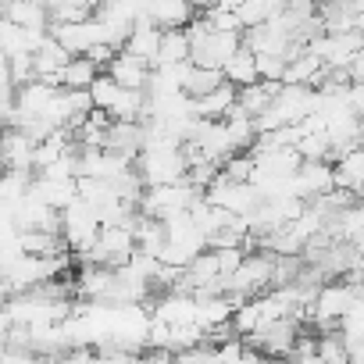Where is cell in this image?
I'll use <instances>...</instances> for the list:
<instances>
[{"mask_svg":"<svg viewBox=\"0 0 364 364\" xmlns=\"http://www.w3.org/2000/svg\"><path fill=\"white\" fill-rule=\"evenodd\" d=\"M18 247L26 257H65V240L54 232H18Z\"/></svg>","mask_w":364,"mask_h":364,"instance_id":"ffe728a7","label":"cell"},{"mask_svg":"<svg viewBox=\"0 0 364 364\" xmlns=\"http://www.w3.org/2000/svg\"><path fill=\"white\" fill-rule=\"evenodd\" d=\"M150 65H143L139 58H132V54H125V50H118L114 58H111V65L104 68V75H111L122 90H136V93H143L146 90V82H150Z\"/></svg>","mask_w":364,"mask_h":364,"instance_id":"7c38bea8","label":"cell"},{"mask_svg":"<svg viewBox=\"0 0 364 364\" xmlns=\"http://www.w3.org/2000/svg\"><path fill=\"white\" fill-rule=\"evenodd\" d=\"M364 43V33H321L307 43V50L328 68V72H346Z\"/></svg>","mask_w":364,"mask_h":364,"instance_id":"277c9868","label":"cell"},{"mask_svg":"<svg viewBox=\"0 0 364 364\" xmlns=\"http://www.w3.org/2000/svg\"><path fill=\"white\" fill-rule=\"evenodd\" d=\"M282 75H286V58H272V54L257 58V79L261 82H282Z\"/></svg>","mask_w":364,"mask_h":364,"instance_id":"484cf974","label":"cell"},{"mask_svg":"<svg viewBox=\"0 0 364 364\" xmlns=\"http://www.w3.org/2000/svg\"><path fill=\"white\" fill-rule=\"evenodd\" d=\"M236 100H240V90L222 82L218 90H211L208 97H197L190 104H193V118H200V122H225L229 111L236 107Z\"/></svg>","mask_w":364,"mask_h":364,"instance_id":"2e32d148","label":"cell"},{"mask_svg":"<svg viewBox=\"0 0 364 364\" xmlns=\"http://www.w3.org/2000/svg\"><path fill=\"white\" fill-rule=\"evenodd\" d=\"M190 65V36L186 29H171V33H161V50H157V65Z\"/></svg>","mask_w":364,"mask_h":364,"instance_id":"44dd1931","label":"cell"},{"mask_svg":"<svg viewBox=\"0 0 364 364\" xmlns=\"http://www.w3.org/2000/svg\"><path fill=\"white\" fill-rule=\"evenodd\" d=\"M204 200L229 211L232 218H250L254 208L261 204V197H257V190L250 186V182H225V178H215V186L204 193Z\"/></svg>","mask_w":364,"mask_h":364,"instance_id":"8992f818","label":"cell"},{"mask_svg":"<svg viewBox=\"0 0 364 364\" xmlns=\"http://www.w3.org/2000/svg\"><path fill=\"white\" fill-rule=\"evenodd\" d=\"M118 97H122V86L111 79V75H97V82L90 86V100H93V111H104V114H111V107L118 104Z\"/></svg>","mask_w":364,"mask_h":364,"instance_id":"603a6c76","label":"cell"},{"mask_svg":"<svg viewBox=\"0 0 364 364\" xmlns=\"http://www.w3.org/2000/svg\"><path fill=\"white\" fill-rule=\"evenodd\" d=\"M293 190H296V200H304V204H314V200L328 197L336 190L332 164L328 161H304L293 175Z\"/></svg>","mask_w":364,"mask_h":364,"instance_id":"52a82bcc","label":"cell"},{"mask_svg":"<svg viewBox=\"0 0 364 364\" xmlns=\"http://www.w3.org/2000/svg\"><path fill=\"white\" fill-rule=\"evenodd\" d=\"M222 79H225L232 90H247V86L261 82V79H257V58H254V50L240 47V50H236V54L225 61V68H222Z\"/></svg>","mask_w":364,"mask_h":364,"instance_id":"ac0fdd59","label":"cell"},{"mask_svg":"<svg viewBox=\"0 0 364 364\" xmlns=\"http://www.w3.org/2000/svg\"><path fill=\"white\" fill-rule=\"evenodd\" d=\"M157 50H161V29H154L146 18H139L132 36L125 40V54H132V58H139L143 65L154 68L157 65Z\"/></svg>","mask_w":364,"mask_h":364,"instance_id":"e0dca14e","label":"cell"},{"mask_svg":"<svg viewBox=\"0 0 364 364\" xmlns=\"http://www.w3.org/2000/svg\"><path fill=\"white\" fill-rule=\"evenodd\" d=\"M97 236H100V218H97V211L90 204L75 200L72 208L61 211V240H65L68 250H75L82 257V254L93 250Z\"/></svg>","mask_w":364,"mask_h":364,"instance_id":"3957f363","label":"cell"},{"mask_svg":"<svg viewBox=\"0 0 364 364\" xmlns=\"http://www.w3.org/2000/svg\"><path fill=\"white\" fill-rule=\"evenodd\" d=\"M150 321H157V325H164V328L197 325V300H193L190 293H164V296H157Z\"/></svg>","mask_w":364,"mask_h":364,"instance_id":"30bf717a","label":"cell"},{"mask_svg":"<svg viewBox=\"0 0 364 364\" xmlns=\"http://www.w3.org/2000/svg\"><path fill=\"white\" fill-rule=\"evenodd\" d=\"M29 197L47 204L50 211H65L79 200V178H47V175H33V186H29Z\"/></svg>","mask_w":364,"mask_h":364,"instance_id":"9c48e42d","label":"cell"},{"mask_svg":"<svg viewBox=\"0 0 364 364\" xmlns=\"http://www.w3.org/2000/svg\"><path fill=\"white\" fill-rule=\"evenodd\" d=\"M50 40H58L72 58H86L93 47L104 43V26L97 18L90 22H79V26H50ZM107 47V43H104Z\"/></svg>","mask_w":364,"mask_h":364,"instance_id":"ba28073f","label":"cell"},{"mask_svg":"<svg viewBox=\"0 0 364 364\" xmlns=\"http://www.w3.org/2000/svg\"><path fill=\"white\" fill-rule=\"evenodd\" d=\"M353 300H357V286H353V282H346V279L325 282V286H318L314 304H311L307 314H314V321H318L321 328H332V325L339 328V321H343V314L353 307Z\"/></svg>","mask_w":364,"mask_h":364,"instance_id":"5b68a950","label":"cell"},{"mask_svg":"<svg viewBox=\"0 0 364 364\" xmlns=\"http://www.w3.org/2000/svg\"><path fill=\"white\" fill-rule=\"evenodd\" d=\"M0 18L15 29H29V33H47L50 29V15L47 4H33V0H11V4H0Z\"/></svg>","mask_w":364,"mask_h":364,"instance_id":"4fadbf2b","label":"cell"},{"mask_svg":"<svg viewBox=\"0 0 364 364\" xmlns=\"http://www.w3.org/2000/svg\"><path fill=\"white\" fill-rule=\"evenodd\" d=\"M204 193H197L190 182H178V186H154V190H143V200H139V215L143 218H154V222H168L175 215H186Z\"/></svg>","mask_w":364,"mask_h":364,"instance_id":"7a4b0ae2","label":"cell"},{"mask_svg":"<svg viewBox=\"0 0 364 364\" xmlns=\"http://www.w3.org/2000/svg\"><path fill=\"white\" fill-rule=\"evenodd\" d=\"M225 79H222V72H211V68H197V65H190V75H186V86H182V93H186L190 100H197V97H208L211 90H218Z\"/></svg>","mask_w":364,"mask_h":364,"instance_id":"7402d4cb","label":"cell"},{"mask_svg":"<svg viewBox=\"0 0 364 364\" xmlns=\"http://www.w3.org/2000/svg\"><path fill=\"white\" fill-rule=\"evenodd\" d=\"M175 364H215V346L204 343L193 350H182V353H175Z\"/></svg>","mask_w":364,"mask_h":364,"instance_id":"4316f807","label":"cell"},{"mask_svg":"<svg viewBox=\"0 0 364 364\" xmlns=\"http://www.w3.org/2000/svg\"><path fill=\"white\" fill-rule=\"evenodd\" d=\"M318 357H321L325 364H350V350H346V343H343L339 332L318 339Z\"/></svg>","mask_w":364,"mask_h":364,"instance_id":"d4e9b609","label":"cell"},{"mask_svg":"<svg viewBox=\"0 0 364 364\" xmlns=\"http://www.w3.org/2000/svg\"><path fill=\"white\" fill-rule=\"evenodd\" d=\"M325 75H328V68H325L311 50H296V54L286 61L282 86H307V90H314V86L325 82Z\"/></svg>","mask_w":364,"mask_h":364,"instance_id":"5bb4252c","label":"cell"},{"mask_svg":"<svg viewBox=\"0 0 364 364\" xmlns=\"http://www.w3.org/2000/svg\"><path fill=\"white\" fill-rule=\"evenodd\" d=\"M332 178H336V190L360 197L364 193V146L343 154L339 161H332Z\"/></svg>","mask_w":364,"mask_h":364,"instance_id":"9a60e30c","label":"cell"},{"mask_svg":"<svg viewBox=\"0 0 364 364\" xmlns=\"http://www.w3.org/2000/svg\"><path fill=\"white\" fill-rule=\"evenodd\" d=\"M143 18L154 29L171 33V29H190V22L197 18V11L186 4V0H154V4H143Z\"/></svg>","mask_w":364,"mask_h":364,"instance_id":"8fae6325","label":"cell"},{"mask_svg":"<svg viewBox=\"0 0 364 364\" xmlns=\"http://www.w3.org/2000/svg\"><path fill=\"white\" fill-rule=\"evenodd\" d=\"M97 8L90 4H75V0H68V4H50L47 15H50V26H79V22H90Z\"/></svg>","mask_w":364,"mask_h":364,"instance_id":"cb8c5ba5","label":"cell"},{"mask_svg":"<svg viewBox=\"0 0 364 364\" xmlns=\"http://www.w3.org/2000/svg\"><path fill=\"white\" fill-rule=\"evenodd\" d=\"M264 364H289V360H282V357H264Z\"/></svg>","mask_w":364,"mask_h":364,"instance_id":"f546056e","label":"cell"},{"mask_svg":"<svg viewBox=\"0 0 364 364\" xmlns=\"http://www.w3.org/2000/svg\"><path fill=\"white\" fill-rule=\"evenodd\" d=\"M240 364H264V357H261L257 350H250V346H247V350H243V357H240Z\"/></svg>","mask_w":364,"mask_h":364,"instance_id":"83f0119b","label":"cell"},{"mask_svg":"<svg viewBox=\"0 0 364 364\" xmlns=\"http://www.w3.org/2000/svg\"><path fill=\"white\" fill-rule=\"evenodd\" d=\"M279 11H282V4H275V0H243V4H236V22L243 33H250V29L268 26Z\"/></svg>","mask_w":364,"mask_h":364,"instance_id":"d6986e66","label":"cell"},{"mask_svg":"<svg viewBox=\"0 0 364 364\" xmlns=\"http://www.w3.org/2000/svg\"><path fill=\"white\" fill-rule=\"evenodd\" d=\"M186 36H190V65L211 68V72H222L225 61L243 47V33H211L200 15L190 22Z\"/></svg>","mask_w":364,"mask_h":364,"instance_id":"6da1fadb","label":"cell"},{"mask_svg":"<svg viewBox=\"0 0 364 364\" xmlns=\"http://www.w3.org/2000/svg\"><path fill=\"white\" fill-rule=\"evenodd\" d=\"M36 364H68V360L58 357V353H47V357H36Z\"/></svg>","mask_w":364,"mask_h":364,"instance_id":"f1b7e54d","label":"cell"}]
</instances>
